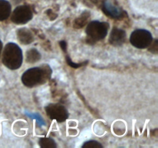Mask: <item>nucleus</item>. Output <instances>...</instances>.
<instances>
[{
	"label": "nucleus",
	"instance_id": "nucleus-1",
	"mask_svg": "<svg viewBox=\"0 0 158 148\" xmlns=\"http://www.w3.org/2000/svg\"><path fill=\"white\" fill-rule=\"evenodd\" d=\"M52 74V69L48 65L36 66L27 69L23 72L21 77L22 83L26 87H35L39 85L44 84L49 80Z\"/></svg>",
	"mask_w": 158,
	"mask_h": 148
},
{
	"label": "nucleus",
	"instance_id": "nucleus-2",
	"mask_svg": "<svg viewBox=\"0 0 158 148\" xmlns=\"http://www.w3.org/2000/svg\"><path fill=\"white\" fill-rule=\"evenodd\" d=\"M23 54L21 48L14 43L5 46L2 52V63L8 69L15 70L19 69L23 64Z\"/></svg>",
	"mask_w": 158,
	"mask_h": 148
},
{
	"label": "nucleus",
	"instance_id": "nucleus-3",
	"mask_svg": "<svg viewBox=\"0 0 158 148\" xmlns=\"http://www.w3.org/2000/svg\"><path fill=\"white\" fill-rule=\"evenodd\" d=\"M109 29V23L106 22L92 21L87 25L86 33L91 41L97 42L103 39L107 35Z\"/></svg>",
	"mask_w": 158,
	"mask_h": 148
},
{
	"label": "nucleus",
	"instance_id": "nucleus-4",
	"mask_svg": "<svg viewBox=\"0 0 158 148\" xmlns=\"http://www.w3.org/2000/svg\"><path fill=\"white\" fill-rule=\"evenodd\" d=\"M130 42L135 48L140 49H146L153 43V35L151 32L147 29H136L131 33Z\"/></svg>",
	"mask_w": 158,
	"mask_h": 148
},
{
	"label": "nucleus",
	"instance_id": "nucleus-5",
	"mask_svg": "<svg viewBox=\"0 0 158 148\" xmlns=\"http://www.w3.org/2000/svg\"><path fill=\"white\" fill-rule=\"evenodd\" d=\"M33 16V13L29 6H19L14 9L11 15V21L16 25H23L29 23Z\"/></svg>",
	"mask_w": 158,
	"mask_h": 148
},
{
	"label": "nucleus",
	"instance_id": "nucleus-6",
	"mask_svg": "<svg viewBox=\"0 0 158 148\" xmlns=\"http://www.w3.org/2000/svg\"><path fill=\"white\" fill-rule=\"evenodd\" d=\"M46 114L51 120H54L58 123H63L67 120L69 113L64 106L59 103H51L45 107Z\"/></svg>",
	"mask_w": 158,
	"mask_h": 148
},
{
	"label": "nucleus",
	"instance_id": "nucleus-7",
	"mask_svg": "<svg viewBox=\"0 0 158 148\" xmlns=\"http://www.w3.org/2000/svg\"><path fill=\"white\" fill-rule=\"evenodd\" d=\"M102 10L104 12L105 15L112 18H123L125 14V12L121 8L115 6L109 0H106L103 2Z\"/></svg>",
	"mask_w": 158,
	"mask_h": 148
},
{
	"label": "nucleus",
	"instance_id": "nucleus-8",
	"mask_svg": "<svg viewBox=\"0 0 158 148\" xmlns=\"http://www.w3.org/2000/svg\"><path fill=\"white\" fill-rule=\"evenodd\" d=\"M126 40V32L123 29L114 27L110 34L108 42L114 46H120L124 43Z\"/></svg>",
	"mask_w": 158,
	"mask_h": 148
},
{
	"label": "nucleus",
	"instance_id": "nucleus-9",
	"mask_svg": "<svg viewBox=\"0 0 158 148\" xmlns=\"http://www.w3.org/2000/svg\"><path fill=\"white\" fill-rule=\"evenodd\" d=\"M19 41L24 45H28L34 41V35L27 28H21L18 29L16 32Z\"/></svg>",
	"mask_w": 158,
	"mask_h": 148
},
{
	"label": "nucleus",
	"instance_id": "nucleus-10",
	"mask_svg": "<svg viewBox=\"0 0 158 148\" xmlns=\"http://www.w3.org/2000/svg\"><path fill=\"white\" fill-rule=\"evenodd\" d=\"M12 6L7 0H0V21L6 20L11 15Z\"/></svg>",
	"mask_w": 158,
	"mask_h": 148
},
{
	"label": "nucleus",
	"instance_id": "nucleus-11",
	"mask_svg": "<svg viewBox=\"0 0 158 148\" xmlns=\"http://www.w3.org/2000/svg\"><path fill=\"white\" fill-rule=\"evenodd\" d=\"M41 59V54L36 49H30L26 52V60L29 63H35L40 61Z\"/></svg>",
	"mask_w": 158,
	"mask_h": 148
},
{
	"label": "nucleus",
	"instance_id": "nucleus-12",
	"mask_svg": "<svg viewBox=\"0 0 158 148\" xmlns=\"http://www.w3.org/2000/svg\"><path fill=\"white\" fill-rule=\"evenodd\" d=\"M39 144L43 148H56V143L52 139L49 137H42L39 140Z\"/></svg>",
	"mask_w": 158,
	"mask_h": 148
},
{
	"label": "nucleus",
	"instance_id": "nucleus-13",
	"mask_svg": "<svg viewBox=\"0 0 158 148\" xmlns=\"http://www.w3.org/2000/svg\"><path fill=\"white\" fill-rule=\"evenodd\" d=\"M89 17V14L86 13V12H83L79 18H76L75 22H74L73 26L77 29H80L83 27L87 22L88 18Z\"/></svg>",
	"mask_w": 158,
	"mask_h": 148
},
{
	"label": "nucleus",
	"instance_id": "nucleus-14",
	"mask_svg": "<svg viewBox=\"0 0 158 148\" xmlns=\"http://www.w3.org/2000/svg\"><path fill=\"white\" fill-rule=\"evenodd\" d=\"M25 114H26L27 117H30L31 119H32V120H35L37 124H38L40 126H46V122H45V120H43V118L41 117L40 114L37 113L28 112V111H25Z\"/></svg>",
	"mask_w": 158,
	"mask_h": 148
},
{
	"label": "nucleus",
	"instance_id": "nucleus-15",
	"mask_svg": "<svg viewBox=\"0 0 158 148\" xmlns=\"http://www.w3.org/2000/svg\"><path fill=\"white\" fill-rule=\"evenodd\" d=\"M82 147L83 148H103V145L100 143V142L97 141V140H90L86 141L83 143L82 145Z\"/></svg>",
	"mask_w": 158,
	"mask_h": 148
},
{
	"label": "nucleus",
	"instance_id": "nucleus-16",
	"mask_svg": "<svg viewBox=\"0 0 158 148\" xmlns=\"http://www.w3.org/2000/svg\"><path fill=\"white\" fill-rule=\"evenodd\" d=\"M66 62H67L68 65H69V66H71L72 68H74V69H77V68H80V66H83L84 63H73V62L72 61V60H70V58H69V56L66 57Z\"/></svg>",
	"mask_w": 158,
	"mask_h": 148
},
{
	"label": "nucleus",
	"instance_id": "nucleus-17",
	"mask_svg": "<svg viewBox=\"0 0 158 148\" xmlns=\"http://www.w3.org/2000/svg\"><path fill=\"white\" fill-rule=\"evenodd\" d=\"M151 45H152V47L150 48V51L152 52H154V53H157V49H158V43H157V40H155V43H151Z\"/></svg>",
	"mask_w": 158,
	"mask_h": 148
},
{
	"label": "nucleus",
	"instance_id": "nucleus-18",
	"mask_svg": "<svg viewBox=\"0 0 158 148\" xmlns=\"http://www.w3.org/2000/svg\"><path fill=\"white\" fill-rule=\"evenodd\" d=\"M60 46H61L62 49H63L64 52H66V43L65 41H61L60 43Z\"/></svg>",
	"mask_w": 158,
	"mask_h": 148
},
{
	"label": "nucleus",
	"instance_id": "nucleus-19",
	"mask_svg": "<svg viewBox=\"0 0 158 148\" xmlns=\"http://www.w3.org/2000/svg\"><path fill=\"white\" fill-rule=\"evenodd\" d=\"M2 48H3V45L2 41L0 40V56H1V53H2Z\"/></svg>",
	"mask_w": 158,
	"mask_h": 148
}]
</instances>
